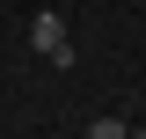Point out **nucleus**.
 Wrapping results in <instances>:
<instances>
[{"label": "nucleus", "mask_w": 146, "mask_h": 139, "mask_svg": "<svg viewBox=\"0 0 146 139\" xmlns=\"http://www.w3.org/2000/svg\"><path fill=\"white\" fill-rule=\"evenodd\" d=\"M29 51H36V59H51V66H73V37H66V15H51V7H44V15L29 22Z\"/></svg>", "instance_id": "f257e3e1"}, {"label": "nucleus", "mask_w": 146, "mask_h": 139, "mask_svg": "<svg viewBox=\"0 0 146 139\" xmlns=\"http://www.w3.org/2000/svg\"><path fill=\"white\" fill-rule=\"evenodd\" d=\"M88 139H124V117H88Z\"/></svg>", "instance_id": "f03ea898"}]
</instances>
